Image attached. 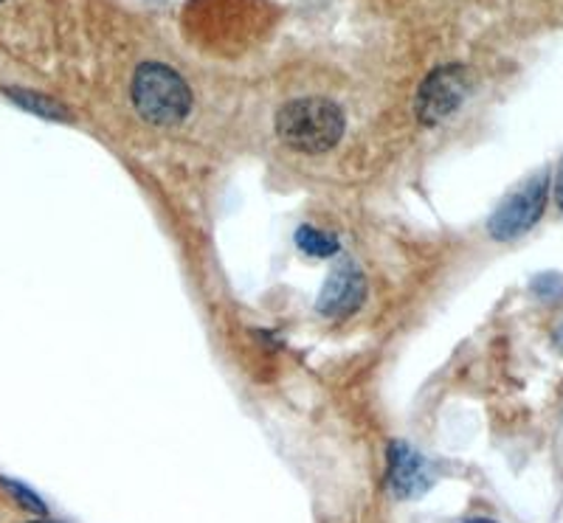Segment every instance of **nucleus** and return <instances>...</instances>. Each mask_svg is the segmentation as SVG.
Returning <instances> with one entry per match:
<instances>
[{"label":"nucleus","instance_id":"obj_5","mask_svg":"<svg viewBox=\"0 0 563 523\" xmlns=\"http://www.w3.org/2000/svg\"><path fill=\"white\" fill-rule=\"evenodd\" d=\"M366 299V279L358 270V265H352L350 259L339 262L333 274L327 276L324 288L319 296V313L330 315V319H344V315L355 313Z\"/></svg>","mask_w":563,"mask_h":523},{"label":"nucleus","instance_id":"obj_8","mask_svg":"<svg viewBox=\"0 0 563 523\" xmlns=\"http://www.w3.org/2000/svg\"><path fill=\"white\" fill-rule=\"evenodd\" d=\"M7 93L20 104V108L45 115V119H68V113H65L57 102H52V99L34 97V93H26V90H7Z\"/></svg>","mask_w":563,"mask_h":523},{"label":"nucleus","instance_id":"obj_3","mask_svg":"<svg viewBox=\"0 0 563 523\" xmlns=\"http://www.w3.org/2000/svg\"><path fill=\"white\" fill-rule=\"evenodd\" d=\"M547 194H550V175L547 173H538L521 189H516L496 209L490 223H487V231H490L493 240L507 243V240H516V236L527 234L541 220V214H544Z\"/></svg>","mask_w":563,"mask_h":523},{"label":"nucleus","instance_id":"obj_9","mask_svg":"<svg viewBox=\"0 0 563 523\" xmlns=\"http://www.w3.org/2000/svg\"><path fill=\"white\" fill-rule=\"evenodd\" d=\"M0 485L7 487V490L12 492L14 498H18V504L23 507V510L37 512V515H45V504H43V501H40L37 496H34L32 490H29L26 485H20V481H12V479H0Z\"/></svg>","mask_w":563,"mask_h":523},{"label":"nucleus","instance_id":"obj_1","mask_svg":"<svg viewBox=\"0 0 563 523\" xmlns=\"http://www.w3.org/2000/svg\"><path fill=\"white\" fill-rule=\"evenodd\" d=\"M276 133L296 153H327L344 135V113L330 99H296L276 113Z\"/></svg>","mask_w":563,"mask_h":523},{"label":"nucleus","instance_id":"obj_4","mask_svg":"<svg viewBox=\"0 0 563 523\" xmlns=\"http://www.w3.org/2000/svg\"><path fill=\"white\" fill-rule=\"evenodd\" d=\"M467 90H471V70L465 65H442L431 70L417 90V119L426 127H434L465 102Z\"/></svg>","mask_w":563,"mask_h":523},{"label":"nucleus","instance_id":"obj_12","mask_svg":"<svg viewBox=\"0 0 563 523\" xmlns=\"http://www.w3.org/2000/svg\"><path fill=\"white\" fill-rule=\"evenodd\" d=\"M465 523H493V521H487V518H471V521H465Z\"/></svg>","mask_w":563,"mask_h":523},{"label":"nucleus","instance_id":"obj_7","mask_svg":"<svg viewBox=\"0 0 563 523\" xmlns=\"http://www.w3.org/2000/svg\"><path fill=\"white\" fill-rule=\"evenodd\" d=\"M296 245L308 256H321V259L339 254V240L333 234H327V231L313 229V225H301L296 231Z\"/></svg>","mask_w":563,"mask_h":523},{"label":"nucleus","instance_id":"obj_2","mask_svg":"<svg viewBox=\"0 0 563 523\" xmlns=\"http://www.w3.org/2000/svg\"><path fill=\"white\" fill-rule=\"evenodd\" d=\"M133 104L141 119L158 127H175L189 115L192 93L184 77L161 63L139 65L133 77Z\"/></svg>","mask_w":563,"mask_h":523},{"label":"nucleus","instance_id":"obj_10","mask_svg":"<svg viewBox=\"0 0 563 523\" xmlns=\"http://www.w3.org/2000/svg\"><path fill=\"white\" fill-rule=\"evenodd\" d=\"M555 198H558V205L563 209V166H561V175H558V183H555Z\"/></svg>","mask_w":563,"mask_h":523},{"label":"nucleus","instance_id":"obj_13","mask_svg":"<svg viewBox=\"0 0 563 523\" xmlns=\"http://www.w3.org/2000/svg\"><path fill=\"white\" fill-rule=\"evenodd\" d=\"M34 523H54V521H34Z\"/></svg>","mask_w":563,"mask_h":523},{"label":"nucleus","instance_id":"obj_6","mask_svg":"<svg viewBox=\"0 0 563 523\" xmlns=\"http://www.w3.org/2000/svg\"><path fill=\"white\" fill-rule=\"evenodd\" d=\"M434 485V470L406 442H391L389 447V487L397 498H417Z\"/></svg>","mask_w":563,"mask_h":523},{"label":"nucleus","instance_id":"obj_11","mask_svg":"<svg viewBox=\"0 0 563 523\" xmlns=\"http://www.w3.org/2000/svg\"><path fill=\"white\" fill-rule=\"evenodd\" d=\"M555 346L563 352V324L555 330Z\"/></svg>","mask_w":563,"mask_h":523}]
</instances>
